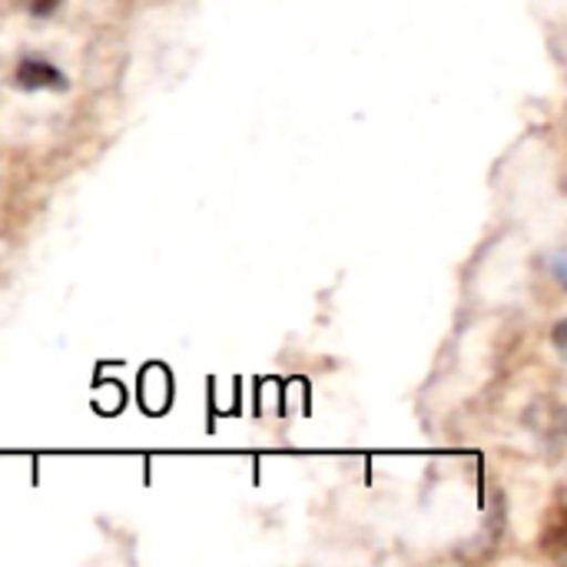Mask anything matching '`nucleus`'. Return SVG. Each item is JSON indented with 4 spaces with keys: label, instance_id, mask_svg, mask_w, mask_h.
Listing matches in <instances>:
<instances>
[{
    "label": "nucleus",
    "instance_id": "1",
    "mask_svg": "<svg viewBox=\"0 0 567 567\" xmlns=\"http://www.w3.org/2000/svg\"><path fill=\"white\" fill-rule=\"evenodd\" d=\"M13 83L23 93H37V90H66V76L63 70H56L50 60L43 56H23L13 70Z\"/></svg>",
    "mask_w": 567,
    "mask_h": 567
},
{
    "label": "nucleus",
    "instance_id": "2",
    "mask_svg": "<svg viewBox=\"0 0 567 567\" xmlns=\"http://www.w3.org/2000/svg\"><path fill=\"white\" fill-rule=\"evenodd\" d=\"M60 7V0H30V17H50Z\"/></svg>",
    "mask_w": 567,
    "mask_h": 567
},
{
    "label": "nucleus",
    "instance_id": "3",
    "mask_svg": "<svg viewBox=\"0 0 567 567\" xmlns=\"http://www.w3.org/2000/svg\"><path fill=\"white\" fill-rule=\"evenodd\" d=\"M555 342H558V349L565 346V322H558V326H555Z\"/></svg>",
    "mask_w": 567,
    "mask_h": 567
}]
</instances>
